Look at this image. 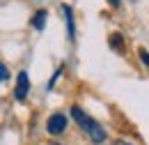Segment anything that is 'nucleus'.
<instances>
[{"instance_id": "obj_1", "label": "nucleus", "mask_w": 149, "mask_h": 145, "mask_svg": "<svg viewBox=\"0 0 149 145\" xmlns=\"http://www.w3.org/2000/svg\"><path fill=\"white\" fill-rule=\"evenodd\" d=\"M71 115H74V120H76V122H78V125L83 127V131H85V134L90 136V141H92V143L101 145L103 141H106V129L101 127V125H99V122H96L94 118H90V115H87V113H85L83 108L74 106V108H71Z\"/></svg>"}, {"instance_id": "obj_2", "label": "nucleus", "mask_w": 149, "mask_h": 145, "mask_svg": "<svg viewBox=\"0 0 149 145\" xmlns=\"http://www.w3.org/2000/svg\"><path fill=\"white\" fill-rule=\"evenodd\" d=\"M64 129H67V115L55 113V115L48 118V122H46V131H48L51 136H60Z\"/></svg>"}, {"instance_id": "obj_3", "label": "nucleus", "mask_w": 149, "mask_h": 145, "mask_svg": "<svg viewBox=\"0 0 149 145\" xmlns=\"http://www.w3.org/2000/svg\"><path fill=\"white\" fill-rule=\"evenodd\" d=\"M30 92V78H28V72H19V78H16V99L23 101Z\"/></svg>"}, {"instance_id": "obj_4", "label": "nucleus", "mask_w": 149, "mask_h": 145, "mask_svg": "<svg viewBox=\"0 0 149 145\" xmlns=\"http://www.w3.org/2000/svg\"><path fill=\"white\" fill-rule=\"evenodd\" d=\"M62 12H64V18H67V30H69V39L74 42V39H76V28H74V14H71V7H69V5H62Z\"/></svg>"}, {"instance_id": "obj_5", "label": "nucleus", "mask_w": 149, "mask_h": 145, "mask_svg": "<svg viewBox=\"0 0 149 145\" xmlns=\"http://www.w3.org/2000/svg\"><path fill=\"white\" fill-rule=\"evenodd\" d=\"M46 16H48V14H46L44 9H39L37 14H35V18H32V25H35L37 30H44V23H46Z\"/></svg>"}, {"instance_id": "obj_6", "label": "nucleus", "mask_w": 149, "mask_h": 145, "mask_svg": "<svg viewBox=\"0 0 149 145\" xmlns=\"http://www.w3.org/2000/svg\"><path fill=\"white\" fill-rule=\"evenodd\" d=\"M112 49H124V39H122V42H119V35H112Z\"/></svg>"}, {"instance_id": "obj_7", "label": "nucleus", "mask_w": 149, "mask_h": 145, "mask_svg": "<svg viewBox=\"0 0 149 145\" xmlns=\"http://www.w3.org/2000/svg\"><path fill=\"white\" fill-rule=\"evenodd\" d=\"M7 78H9V74H7V67L0 62V83H2V81H7Z\"/></svg>"}, {"instance_id": "obj_8", "label": "nucleus", "mask_w": 149, "mask_h": 145, "mask_svg": "<svg viewBox=\"0 0 149 145\" xmlns=\"http://www.w3.org/2000/svg\"><path fill=\"white\" fill-rule=\"evenodd\" d=\"M140 58H142L145 65H149V53H147V51H140Z\"/></svg>"}, {"instance_id": "obj_9", "label": "nucleus", "mask_w": 149, "mask_h": 145, "mask_svg": "<svg viewBox=\"0 0 149 145\" xmlns=\"http://www.w3.org/2000/svg\"><path fill=\"white\" fill-rule=\"evenodd\" d=\"M108 2H110L112 7H119V0H108Z\"/></svg>"}]
</instances>
